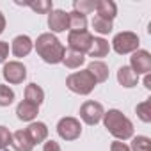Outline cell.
Listing matches in <instances>:
<instances>
[{"instance_id": "obj_1", "label": "cell", "mask_w": 151, "mask_h": 151, "mask_svg": "<svg viewBox=\"0 0 151 151\" xmlns=\"http://www.w3.org/2000/svg\"><path fill=\"white\" fill-rule=\"evenodd\" d=\"M36 46V52L37 55L46 62V64H59L62 62V57H64V45L57 39L55 34L52 32H45L37 37V41L34 43Z\"/></svg>"}, {"instance_id": "obj_2", "label": "cell", "mask_w": 151, "mask_h": 151, "mask_svg": "<svg viewBox=\"0 0 151 151\" xmlns=\"http://www.w3.org/2000/svg\"><path fill=\"white\" fill-rule=\"evenodd\" d=\"M103 124L121 142L133 137V123L117 109H110L103 114Z\"/></svg>"}, {"instance_id": "obj_3", "label": "cell", "mask_w": 151, "mask_h": 151, "mask_svg": "<svg viewBox=\"0 0 151 151\" xmlns=\"http://www.w3.org/2000/svg\"><path fill=\"white\" fill-rule=\"evenodd\" d=\"M66 87L71 93H75V94L87 96V94H91L94 91L96 80H94V77H93L87 69H80V71L71 73L69 77L66 78Z\"/></svg>"}, {"instance_id": "obj_4", "label": "cell", "mask_w": 151, "mask_h": 151, "mask_svg": "<svg viewBox=\"0 0 151 151\" xmlns=\"http://www.w3.org/2000/svg\"><path fill=\"white\" fill-rule=\"evenodd\" d=\"M139 45H140V39L135 32H130V30H124V32H119L114 36L112 39V48L116 53L119 55H126V53H133L139 50Z\"/></svg>"}, {"instance_id": "obj_5", "label": "cell", "mask_w": 151, "mask_h": 151, "mask_svg": "<svg viewBox=\"0 0 151 151\" xmlns=\"http://www.w3.org/2000/svg\"><path fill=\"white\" fill-rule=\"evenodd\" d=\"M57 133L62 140H68V142L77 140L82 135V124L77 117H69V116L62 117L57 123Z\"/></svg>"}, {"instance_id": "obj_6", "label": "cell", "mask_w": 151, "mask_h": 151, "mask_svg": "<svg viewBox=\"0 0 151 151\" xmlns=\"http://www.w3.org/2000/svg\"><path fill=\"white\" fill-rule=\"evenodd\" d=\"M68 43H69V50L78 52V53H87L93 43V34L89 30H71L68 34Z\"/></svg>"}, {"instance_id": "obj_7", "label": "cell", "mask_w": 151, "mask_h": 151, "mask_svg": "<svg viewBox=\"0 0 151 151\" xmlns=\"http://www.w3.org/2000/svg\"><path fill=\"white\" fill-rule=\"evenodd\" d=\"M103 114H105L103 105L98 103V101H93V100L86 101V103L80 107V117H82V121H84L86 124H89V126L98 124V123L103 119Z\"/></svg>"}, {"instance_id": "obj_8", "label": "cell", "mask_w": 151, "mask_h": 151, "mask_svg": "<svg viewBox=\"0 0 151 151\" xmlns=\"http://www.w3.org/2000/svg\"><path fill=\"white\" fill-rule=\"evenodd\" d=\"M4 78L6 82L16 86V84H22L25 78H27V68L20 62V60H11V62H6L4 64Z\"/></svg>"}, {"instance_id": "obj_9", "label": "cell", "mask_w": 151, "mask_h": 151, "mask_svg": "<svg viewBox=\"0 0 151 151\" xmlns=\"http://www.w3.org/2000/svg\"><path fill=\"white\" fill-rule=\"evenodd\" d=\"M130 68L139 75H147L151 71V53L147 50H137L130 57Z\"/></svg>"}, {"instance_id": "obj_10", "label": "cell", "mask_w": 151, "mask_h": 151, "mask_svg": "<svg viewBox=\"0 0 151 151\" xmlns=\"http://www.w3.org/2000/svg\"><path fill=\"white\" fill-rule=\"evenodd\" d=\"M48 27H50L52 34L69 30V14L66 11H62V9H53L48 14Z\"/></svg>"}, {"instance_id": "obj_11", "label": "cell", "mask_w": 151, "mask_h": 151, "mask_svg": "<svg viewBox=\"0 0 151 151\" xmlns=\"http://www.w3.org/2000/svg\"><path fill=\"white\" fill-rule=\"evenodd\" d=\"M34 48V41L29 37V36H16L13 39V45H11V50H13V55L22 59V57H27Z\"/></svg>"}, {"instance_id": "obj_12", "label": "cell", "mask_w": 151, "mask_h": 151, "mask_svg": "<svg viewBox=\"0 0 151 151\" xmlns=\"http://www.w3.org/2000/svg\"><path fill=\"white\" fill-rule=\"evenodd\" d=\"M25 132H27V135H29V139L32 140L34 146L45 142L46 137H48V126H46L45 123H41V121H32V123L25 128Z\"/></svg>"}, {"instance_id": "obj_13", "label": "cell", "mask_w": 151, "mask_h": 151, "mask_svg": "<svg viewBox=\"0 0 151 151\" xmlns=\"http://www.w3.org/2000/svg\"><path fill=\"white\" fill-rule=\"evenodd\" d=\"M37 114H39V107H37V105H34V103H30V101H27V100L20 101V103H18V107H16V116H18V119H20V121L32 123V121L36 119V116H37Z\"/></svg>"}, {"instance_id": "obj_14", "label": "cell", "mask_w": 151, "mask_h": 151, "mask_svg": "<svg viewBox=\"0 0 151 151\" xmlns=\"http://www.w3.org/2000/svg\"><path fill=\"white\" fill-rule=\"evenodd\" d=\"M11 146L14 151H32L34 149V144L29 139L25 130H18V132L11 133Z\"/></svg>"}, {"instance_id": "obj_15", "label": "cell", "mask_w": 151, "mask_h": 151, "mask_svg": "<svg viewBox=\"0 0 151 151\" xmlns=\"http://www.w3.org/2000/svg\"><path fill=\"white\" fill-rule=\"evenodd\" d=\"M117 82H119L123 87L132 89V87H135L137 82H139V75H137L130 66H121V68L117 69Z\"/></svg>"}, {"instance_id": "obj_16", "label": "cell", "mask_w": 151, "mask_h": 151, "mask_svg": "<svg viewBox=\"0 0 151 151\" xmlns=\"http://www.w3.org/2000/svg\"><path fill=\"white\" fill-rule=\"evenodd\" d=\"M110 52V45L107 39L103 37H93V43H91V48H89V57H93L94 60L96 59H101V57H107Z\"/></svg>"}, {"instance_id": "obj_17", "label": "cell", "mask_w": 151, "mask_h": 151, "mask_svg": "<svg viewBox=\"0 0 151 151\" xmlns=\"http://www.w3.org/2000/svg\"><path fill=\"white\" fill-rule=\"evenodd\" d=\"M87 71L94 77L96 84L107 82V78H109V68H107V64L103 60H93V62H89Z\"/></svg>"}, {"instance_id": "obj_18", "label": "cell", "mask_w": 151, "mask_h": 151, "mask_svg": "<svg viewBox=\"0 0 151 151\" xmlns=\"http://www.w3.org/2000/svg\"><path fill=\"white\" fill-rule=\"evenodd\" d=\"M96 16H101L105 20H114L117 16V6L116 2H112V0H100L98 6H96Z\"/></svg>"}, {"instance_id": "obj_19", "label": "cell", "mask_w": 151, "mask_h": 151, "mask_svg": "<svg viewBox=\"0 0 151 151\" xmlns=\"http://www.w3.org/2000/svg\"><path fill=\"white\" fill-rule=\"evenodd\" d=\"M25 100L39 107V105L45 101V91H43L37 84H29V86L25 87Z\"/></svg>"}, {"instance_id": "obj_20", "label": "cell", "mask_w": 151, "mask_h": 151, "mask_svg": "<svg viewBox=\"0 0 151 151\" xmlns=\"http://www.w3.org/2000/svg\"><path fill=\"white\" fill-rule=\"evenodd\" d=\"M62 62L69 69H77V68H80L86 62V57H84V53L73 52V50H66L64 52V57H62Z\"/></svg>"}, {"instance_id": "obj_21", "label": "cell", "mask_w": 151, "mask_h": 151, "mask_svg": "<svg viewBox=\"0 0 151 151\" xmlns=\"http://www.w3.org/2000/svg\"><path fill=\"white\" fill-rule=\"evenodd\" d=\"M69 14V32L73 30H87V18L86 14H80L77 11H71Z\"/></svg>"}, {"instance_id": "obj_22", "label": "cell", "mask_w": 151, "mask_h": 151, "mask_svg": "<svg viewBox=\"0 0 151 151\" xmlns=\"http://www.w3.org/2000/svg\"><path fill=\"white\" fill-rule=\"evenodd\" d=\"M98 2L96 0H75L73 2V11H77L80 14H89L96 11Z\"/></svg>"}, {"instance_id": "obj_23", "label": "cell", "mask_w": 151, "mask_h": 151, "mask_svg": "<svg viewBox=\"0 0 151 151\" xmlns=\"http://www.w3.org/2000/svg\"><path fill=\"white\" fill-rule=\"evenodd\" d=\"M93 29H94L98 34L107 36V34L112 32L114 25H112L110 20H105V18H101V16H94V18H93Z\"/></svg>"}, {"instance_id": "obj_24", "label": "cell", "mask_w": 151, "mask_h": 151, "mask_svg": "<svg viewBox=\"0 0 151 151\" xmlns=\"http://www.w3.org/2000/svg\"><path fill=\"white\" fill-rule=\"evenodd\" d=\"M23 6H29L34 13L37 14H50L53 11V4L50 2V0H37V2H27Z\"/></svg>"}, {"instance_id": "obj_25", "label": "cell", "mask_w": 151, "mask_h": 151, "mask_svg": "<svg viewBox=\"0 0 151 151\" xmlns=\"http://www.w3.org/2000/svg\"><path fill=\"white\" fill-rule=\"evenodd\" d=\"M13 101H14V91L6 84H0V107H9Z\"/></svg>"}, {"instance_id": "obj_26", "label": "cell", "mask_w": 151, "mask_h": 151, "mask_svg": "<svg viewBox=\"0 0 151 151\" xmlns=\"http://www.w3.org/2000/svg\"><path fill=\"white\" fill-rule=\"evenodd\" d=\"M149 107H151L149 100H144L142 103H139L135 107V112H137V116H139V119L142 123H149L151 121V110H149Z\"/></svg>"}, {"instance_id": "obj_27", "label": "cell", "mask_w": 151, "mask_h": 151, "mask_svg": "<svg viewBox=\"0 0 151 151\" xmlns=\"http://www.w3.org/2000/svg\"><path fill=\"white\" fill-rule=\"evenodd\" d=\"M149 146H151L149 137H146V135H137V137H133V140H132L130 151H149Z\"/></svg>"}, {"instance_id": "obj_28", "label": "cell", "mask_w": 151, "mask_h": 151, "mask_svg": "<svg viewBox=\"0 0 151 151\" xmlns=\"http://www.w3.org/2000/svg\"><path fill=\"white\" fill-rule=\"evenodd\" d=\"M11 144V132L6 126H0V151Z\"/></svg>"}, {"instance_id": "obj_29", "label": "cell", "mask_w": 151, "mask_h": 151, "mask_svg": "<svg viewBox=\"0 0 151 151\" xmlns=\"http://www.w3.org/2000/svg\"><path fill=\"white\" fill-rule=\"evenodd\" d=\"M7 55H9V45H7V41H0V64L6 62Z\"/></svg>"}, {"instance_id": "obj_30", "label": "cell", "mask_w": 151, "mask_h": 151, "mask_svg": "<svg viewBox=\"0 0 151 151\" xmlns=\"http://www.w3.org/2000/svg\"><path fill=\"white\" fill-rule=\"evenodd\" d=\"M110 151H130V146H126L124 142L121 140H114L110 144Z\"/></svg>"}, {"instance_id": "obj_31", "label": "cell", "mask_w": 151, "mask_h": 151, "mask_svg": "<svg viewBox=\"0 0 151 151\" xmlns=\"http://www.w3.org/2000/svg\"><path fill=\"white\" fill-rule=\"evenodd\" d=\"M43 151H62V149H60L59 142H55V140H46L45 146H43Z\"/></svg>"}, {"instance_id": "obj_32", "label": "cell", "mask_w": 151, "mask_h": 151, "mask_svg": "<svg viewBox=\"0 0 151 151\" xmlns=\"http://www.w3.org/2000/svg\"><path fill=\"white\" fill-rule=\"evenodd\" d=\"M6 30V16H4V13L0 11V34H2Z\"/></svg>"}, {"instance_id": "obj_33", "label": "cell", "mask_w": 151, "mask_h": 151, "mask_svg": "<svg viewBox=\"0 0 151 151\" xmlns=\"http://www.w3.org/2000/svg\"><path fill=\"white\" fill-rule=\"evenodd\" d=\"M144 87H146V89H151V75H149V73L144 77Z\"/></svg>"}]
</instances>
